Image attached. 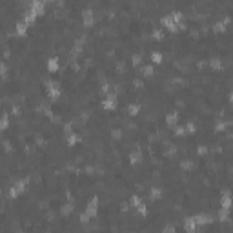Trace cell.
Returning <instances> with one entry per match:
<instances>
[{
	"instance_id": "obj_1",
	"label": "cell",
	"mask_w": 233,
	"mask_h": 233,
	"mask_svg": "<svg viewBox=\"0 0 233 233\" xmlns=\"http://www.w3.org/2000/svg\"><path fill=\"white\" fill-rule=\"evenodd\" d=\"M24 186H26V180H22V182H18L16 186H13V190H11V197H16L18 193H22V191H24Z\"/></svg>"
},
{
	"instance_id": "obj_2",
	"label": "cell",
	"mask_w": 233,
	"mask_h": 233,
	"mask_svg": "<svg viewBox=\"0 0 233 233\" xmlns=\"http://www.w3.org/2000/svg\"><path fill=\"white\" fill-rule=\"evenodd\" d=\"M84 26H93V13L84 11Z\"/></svg>"
},
{
	"instance_id": "obj_3",
	"label": "cell",
	"mask_w": 233,
	"mask_h": 233,
	"mask_svg": "<svg viewBox=\"0 0 233 233\" xmlns=\"http://www.w3.org/2000/svg\"><path fill=\"white\" fill-rule=\"evenodd\" d=\"M86 213H87V217H91V215H95V213H97V199H93V200H91V204H89V208L86 210Z\"/></svg>"
},
{
	"instance_id": "obj_4",
	"label": "cell",
	"mask_w": 233,
	"mask_h": 233,
	"mask_svg": "<svg viewBox=\"0 0 233 233\" xmlns=\"http://www.w3.org/2000/svg\"><path fill=\"white\" fill-rule=\"evenodd\" d=\"M26 27H27V24H26L24 20L18 22V24H16V33H18V35H24V33H26Z\"/></svg>"
},
{
	"instance_id": "obj_5",
	"label": "cell",
	"mask_w": 233,
	"mask_h": 233,
	"mask_svg": "<svg viewBox=\"0 0 233 233\" xmlns=\"http://www.w3.org/2000/svg\"><path fill=\"white\" fill-rule=\"evenodd\" d=\"M115 106H117V104L113 102V98H111V97H109L108 100H104V102H102V108H106V109H113Z\"/></svg>"
},
{
	"instance_id": "obj_6",
	"label": "cell",
	"mask_w": 233,
	"mask_h": 233,
	"mask_svg": "<svg viewBox=\"0 0 233 233\" xmlns=\"http://www.w3.org/2000/svg\"><path fill=\"white\" fill-rule=\"evenodd\" d=\"M186 230H195V219H190V221H186Z\"/></svg>"
},
{
	"instance_id": "obj_7",
	"label": "cell",
	"mask_w": 233,
	"mask_h": 233,
	"mask_svg": "<svg viewBox=\"0 0 233 233\" xmlns=\"http://www.w3.org/2000/svg\"><path fill=\"white\" fill-rule=\"evenodd\" d=\"M160 60H162V57H160L159 53H153V62H155V64H159Z\"/></svg>"
},
{
	"instance_id": "obj_8",
	"label": "cell",
	"mask_w": 233,
	"mask_h": 233,
	"mask_svg": "<svg viewBox=\"0 0 233 233\" xmlns=\"http://www.w3.org/2000/svg\"><path fill=\"white\" fill-rule=\"evenodd\" d=\"M49 69H51V71H55V69H57V60H55V58H53V60H49Z\"/></svg>"
},
{
	"instance_id": "obj_9",
	"label": "cell",
	"mask_w": 233,
	"mask_h": 233,
	"mask_svg": "<svg viewBox=\"0 0 233 233\" xmlns=\"http://www.w3.org/2000/svg\"><path fill=\"white\" fill-rule=\"evenodd\" d=\"M5 126H7V117H4V118L0 120V129H4Z\"/></svg>"
},
{
	"instance_id": "obj_10",
	"label": "cell",
	"mask_w": 233,
	"mask_h": 233,
	"mask_svg": "<svg viewBox=\"0 0 233 233\" xmlns=\"http://www.w3.org/2000/svg\"><path fill=\"white\" fill-rule=\"evenodd\" d=\"M173 120H177V117H175V115H170V117H168V122L173 124Z\"/></svg>"
}]
</instances>
